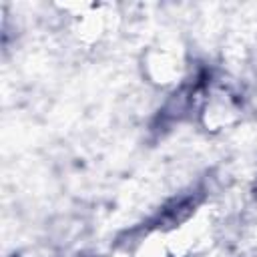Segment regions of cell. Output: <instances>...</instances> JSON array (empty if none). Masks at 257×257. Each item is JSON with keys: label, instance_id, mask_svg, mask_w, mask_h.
Listing matches in <instances>:
<instances>
[{"label": "cell", "instance_id": "1", "mask_svg": "<svg viewBox=\"0 0 257 257\" xmlns=\"http://www.w3.org/2000/svg\"><path fill=\"white\" fill-rule=\"evenodd\" d=\"M255 191H257V187H255Z\"/></svg>", "mask_w": 257, "mask_h": 257}]
</instances>
